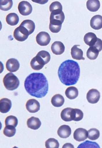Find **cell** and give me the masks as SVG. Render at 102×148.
<instances>
[{
    "mask_svg": "<svg viewBox=\"0 0 102 148\" xmlns=\"http://www.w3.org/2000/svg\"><path fill=\"white\" fill-rule=\"evenodd\" d=\"M24 86L29 95L37 98L45 97L49 89L47 79L41 73H33L28 75L25 81Z\"/></svg>",
    "mask_w": 102,
    "mask_h": 148,
    "instance_id": "obj_1",
    "label": "cell"
},
{
    "mask_svg": "<svg viewBox=\"0 0 102 148\" xmlns=\"http://www.w3.org/2000/svg\"><path fill=\"white\" fill-rule=\"evenodd\" d=\"M58 75L61 82L65 85H75L77 83L80 77L79 65L72 60H65L59 67Z\"/></svg>",
    "mask_w": 102,
    "mask_h": 148,
    "instance_id": "obj_2",
    "label": "cell"
},
{
    "mask_svg": "<svg viewBox=\"0 0 102 148\" xmlns=\"http://www.w3.org/2000/svg\"><path fill=\"white\" fill-rule=\"evenodd\" d=\"M64 19L65 15L63 11L51 13L50 16V31L55 34L59 32L62 28V24Z\"/></svg>",
    "mask_w": 102,
    "mask_h": 148,
    "instance_id": "obj_3",
    "label": "cell"
},
{
    "mask_svg": "<svg viewBox=\"0 0 102 148\" xmlns=\"http://www.w3.org/2000/svg\"><path fill=\"white\" fill-rule=\"evenodd\" d=\"M4 85L7 90L13 91L17 89L19 86V79L12 73H7L3 79Z\"/></svg>",
    "mask_w": 102,
    "mask_h": 148,
    "instance_id": "obj_4",
    "label": "cell"
},
{
    "mask_svg": "<svg viewBox=\"0 0 102 148\" xmlns=\"http://www.w3.org/2000/svg\"><path fill=\"white\" fill-rule=\"evenodd\" d=\"M19 13L23 16H28L32 13L33 8L32 5L26 1L20 2L18 6Z\"/></svg>",
    "mask_w": 102,
    "mask_h": 148,
    "instance_id": "obj_5",
    "label": "cell"
},
{
    "mask_svg": "<svg viewBox=\"0 0 102 148\" xmlns=\"http://www.w3.org/2000/svg\"><path fill=\"white\" fill-rule=\"evenodd\" d=\"M46 64L44 60L38 54H37L36 56L32 59L30 62L31 67L33 70H41Z\"/></svg>",
    "mask_w": 102,
    "mask_h": 148,
    "instance_id": "obj_6",
    "label": "cell"
},
{
    "mask_svg": "<svg viewBox=\"0 0 102 148\" xmlns=\"http://www.w3.org/2000/svg\"><path fill=\"white\" fill-rule=\"evenodd\" d=\"M36 41L37 44L40 46H47L50 42L51 38L48 33L44 32H41L36 36Z\"/></svg>",
    "mask_w": 102,
    "mask_h": 148,
    "instance_id": "obj_7",
    "label": "cell"
},
{
    "mask_svg": "<svg viewBox=\"0 0 102 148\" xmlns=\"http://www.w3.org/2000/svg\"><path fill=\"white\" fill-rule=\"evenodd\" d=\"M100 97L99 92L95 89L90 90L86 95V99L88 102L92 104L97 103L100 100Z\"/></svg>",
    "mask_w": 102,
    "mask_h": 148,
    "instance_id": "obj_8",
    "label": "cell"
},
{
    "mask_svg": "<svg viewBox=\"0 0 102 148\" xmlns=\"http://www.w3.org/2000/svg\"><path fill=\"white\" fill-rule=\"evenodd\" d=\"M26 108L29 112L34 113L37 112L40 110V103L35 99H30L27 101Z\"/></svg>",
    "mask_w": 102,
    "mask_h": 148,
    "instance_id": "obj_9",
    "label": "cell"
},
{
    "mask_svg": "<svg viewBox=\"0 0 102 148\" xmlns=\"http://www.w3.org/2000/svg\"><path fill=\"white\" fill-rule=\"evenodd\" d=\"M88 134V131L86 129L79 128L74 132V138L78 142L83 141L87 138Z\"/></svg>",
    "mask_w": 102,
    "mask_h": 148,
    "instance_id": "obj_10",
    "label": "cell"
},
{
    "mask_svg": "<svg viewBox=\"0 0 102 148\" xmlns=\"http://www.w3.org/2000/svg\"><path fill=\"white\" fill-rule=\"evenodd\" d=\"M6 67L8 71L14 72L17 71L20 68V64L16 59L11 58L7 60Z\"/></svg>",
    "mask_w": 102,
    "mask_h": 148,
    "instance_id": "obj_11",
    "label": "cell"
},
{
    "mask_svg": "<svg viewBox=\"0 0 102 148\" xmlns=\"http://www.w3.org/2000/svg\"><path fill=\"white\" fill-rule=\"evenodd\" d=\"M65 46L60 41H55L51 46V50L56 55H60L65 51Z\"/></svg>",
    "mask_w": 102,
    "mask_h": 148,
    "instance_id": "obj_12",
    "label": "cell"
},
{
    "mask_svg": "<svg viewBox=\"0 0 102 148\" xmlns=\"http://www.w3.org/2000/svg\"><path fill=\"white\" fill-rule=\"evenodd\" d=\"M12 107L11 100L7 98H3L0 101V111L2 113L9 112Z\"/></svg>",
    "mask_w": 102,
    "mask_h": 148,
    "instance_id": "obj_13",
    "label": "cell"
},
{
    "mask_svg": "<svg viewBox=\"0 0 102 148\" xmlns=\"http://www.w3.org/2000/svg\"><path fill=\"white\" fill-rule=\"evenodd\" d=\"M72 130L68 125H63L60 126L58 129L57 133L61 138H66L69 137L71 134Z\"/></svg>",
    "mask_w": 102,
    "mask_h": 148,
    "instance_id": "obj_14",
    "label": "cell"
},
{
    "mask_svg": "<svg viewBox=\"0 0 102 148\" xmlns=\"http://www.w3.org/2000/svg\"><path fill=\"white\" fill-rule=\"evenodd\" d=\"M79 45H74L71 50V54L72 58L77 60H85V58L83 57V52L81 49L78 48Z\"/></svg>",
    "mask_w": 102,
    "mask_h": 148,
    "instance_id": "obj_15",
    "label": "cell"
},
{
    "mask_svg": "<svg viewBox=\"0 0 102 148\" xmlns=\"http://www.w3.org/2000/svg\"><path fill=\"white\" fill-rule=\"evenodd\" d=\"M90 25L94 29L99 30L102 28V16L96 15L91 18Z\"/></svg>",
    "mask_w": 102,
    "mask_h": 148,
    "instance_id": "obj_16",
    "label": "cell"
},
{
    "mask_svg": "<svg viewBox=\"0 0 102 148\" xmlns=\"http://www.w3.org/2000/svg\"><path fill=\"white\" fill-rule=\"evenodd\" d=\"M27 125L30 129L36 130L39 129L41 126V122L38 118L32 117L27 121Z\"/></svg>",
    "mask_w": 102,
    "mask_h": 148,
    "instance_id": "obj_17",
    "label": "cell"
},
{
    "mask_svg": "<svg viewBox=\"0 0 102 148\" xmlns=\"http://www.w3.org/2000/svg\"><path fill=\"white\" fill-rule=\"evenodd\" d=\"M98 38L95 34L93 33L89 32L85 34L84 36V41L86 45L88 46H94L97 41Z\"/></svg>",
    "mask_w": 102,
    "mask_h": 148,
    "instance_id": "obj_18",
    "label": "cell"
},
{
    "mask_svg": "<svg viewBox=\"0 0 102 148\" xmlns=\"http://www.w3.org/2000/svg\"><path fill=\"white\" fill-rule=\"evenodd\" d=\"M65 102L64 98L62 95L60 94L55 95L52 98L51 103L53 106L56 107H60L63 106Z\"/></svg>",
    "mask_w": 102,
    "mask_h": 148,
    "instance_id": "obj_19",
    "label": "cell"
},
{
    "mask_svg": "<svg viewBox=\"0 0 102 148\" xmlns=\"http://www.w3.org/2000/svg\"><path fill=\"white\" fill-rule=\"evenodd\" d=\"M65 95L68 99L73 100L78 97L79 95V90L75 87H70L65 90Z\"/></svg>",
    "mask_w": 102,
    "mask_h": 148,
    "instance_id": "obj_20",
    "label": "cell"
},
{
    "mask_svg": "<svg viewBox=\"0 0 102 148\" xmlns=\"http://www.w3.org/2000/svg\"><path fill=\"white\" fill-rule=\"evenodd\" d=\"M6 21L9 25H16L19 22V17L16 13H10L6 16Z\"/></svg>",
    "mask_w": 102,
    "mask_h": 148,
    "instance_id": "obj_21",
    "label": "cell"
},
{
    "mask_svg": "<svg viewBox=\"0 0 102 148\" xmlns=\"http://www.w3.org/2000/svg\"><path fill=\"white\" fill-rule=\"evenodd\" d=\"M100 6V2L97 0L88 1L86 2V7L87 9L91 12H94L98 11Z\"/></svg>",
    "mask_w": 102,
    "mask_h": 148,
    "instance_id": "obj_22",
    "label": "cell"
},
{
    "mask_svg": "<svg viewBox=\"0 0 102 148\" xmlns=\"http://www.w3.org/2000/svg\"><path fill=\"white\" fill-rule=\"evenodd\" d=\"M71 119L72 121H79L83 119L84 114L82 111L77 108H72L71 111Z\"/></svg>",
    "mask_w": 102,
    "mask_h": 148,
    "instance_id": "obj_23",
    "label": "cell"
},
{
    "mask_svg": "<svg viewBox=\"0 0 102 148\" xmlns=\"http://www.w3.org/2000/svg\"><path fill=\"white\" fill-rule=\"evenodd\" d=\"M99 51L94 46L90 47L86 52V56L90 60H95L98 56Z\"/></svg>",
    "mask_w": 102,
    "mask_h": 148,
    "instance_id": "obj_24",
    "label": "cell"
},
{
    "mask_svg": "<svg viewBox=\"0 0 102 148\" xmlns=\"http://www.w3.org/2000/svg\"><path fill=\"white\" fill-rule=\"evenodd\" d=\"M20 25L24 27L26 29L29 31L30 35L34 32L35 29V23L31 20H25L22 22Z\"/></svg>",
    "mask_w": 102,
    "mask_h": 148,
    "instance_id": "obj_25",
    "label": "cell"
},
{
    "mask_svg": "<svg viewBox=\"0 0 102 148\" xmlns=\"http://www.w3.org/2000/svg\"><path fill=\"white\" fill-rule=\"evenodd\" d=\"M72 108H67L63 110L61 113V119L65 122H70L72 121L71 119V111Z\"/></svg>",
    "mask_w": 102,
    "mask_h": 148,
    "instance_id": "obj_26",
    "label": "cell"
},
{
    "mask_svg": "<svg viewBox=\"0 0 102 148\" xmlns=\"http://www.w3.org/2000/svg\"><path fill=\"white\" fill-rule=\"evenodd\" d=\"M15 127L11 125L6 126L3 130L4 135L8 137H11L14 136L16 131Z\"/></svg>",
    "mask_w": 102,
    "mask_h": 148,
    "instance_id": "obj_27",
    "label": "cell"
},
{
    "mask_svg": "<svg viewBox=\"0 0 102 148\" xmlns=\"http://www.w3.org/2000/svg\"><path fill=\"white\" fill-rule=\"evenodd\" d=\"M88 138L90 140H95L98 139L100 136L99 131L94 128L88 130Z\"/></svg>",
    "mask_w": 102,
    "mask_h": 148,
    "instance_id": "obj_28",
    "label": "cell"
},
{
    "mask_svg": "<svg viewBox=\"0 0 102 148\" xmlns=\"http://www.w3.org/2000/svg\"><path fill=\"white\" fill-rule=\"evenodd\" d=\"M0 8L3 11H8L12 8L13 5L12 1H1Z\"/></svg>",
    "mask_w": 102,
    "mask_h": 148,
    "instance_id": "obj_29",
    "label": "cell"
},
{
    "mask_svg": "<svg viewBox=\"0 0 102 148\" xmlns=\"http://www.w3.org/2000/svg\"><path fill=\"white\" fill-rule=\"evenodd\" d=\"M18 121L17 118L13 116H9L6 118L5 120V124L6 126L11 125L16 127L18 125Z\"/></svg>",
    "mask_w": 102,
    "mask_h": 148,
    "instance_id": "obj_30",
    "label": "cell"
},
{
    "mask_svg": "<svg viewBox=\"0 0 102 148\" xmlns=\"http://www.w3.org/2000/svg\"><path fill=\"white\" fill-rule=\"evenodd\" d=\"M59 143L57 140L54 138H50L45 142V145L46 148L59 147Z\"/></svg>",
    "mask_w": 102,
    "mask_h": 148,
    "instance_id": "obj_31",
    "label": "cell"
},
{
    "mask_svg": "<svg viewBox=\"0 0 102 148\" xmlns=\"http://www.w3.org/2000/svg\"><path fill=\"white\" fill-rule=\"evenodd\" d=\"M62 6L60 2L55 1L53 2L50 6V12H53L54 11H62Z\"/></svg>",
    "mask_w": 102,
    "mask_h": 148,
    "instance_id": "obj_32",
    "label": "cell"
},
{
    "mask_svg": "<svg viewBox=\"0 0 102 148\" xmlns=\"http://www.w3.org/2000/svg\"><path fill=\"white\" fill-rule=\"evenodd\" d=\"M78 148H100L99 145L95 142L86 140L81 144Z\"/></svg>",
    "mask_w": 102,
    "mask_h": 148,
    "instance_id": "obj_33",
    "label": "cell"
},
{
    "mask_svg": "<svg viewBox=\"0 0 102 148\" xmlns=\"http://www.w3.org/2000/svg\"><path fill=\"white\" fill-rule=\"evenodd\" d=\"M98 49L99 51L100 52L102 50V41L101 39L98 38L97 41L94 46Z\"/></svg>",
    "mask_w": 102,
    "mask_h": 148,
    "instance_id": "obj_34",
    "label": "cell"
},
{
    "mask_svg": "<svg viewBox=\"0 0 102 148\" xmlns=\"http://www.w3.org/2000/svg\"><path fill=\"white\" fill-rule=\"evenodd\" d=\"M74 148V146L72 144L70 143H68L65 144L63 146L62 148Z\"/></svg>",
    "mask_w": 102,
    "mask_h": 148,
    "instance_id": "obj_35",
    "label": "cell"
}]
</instances>
